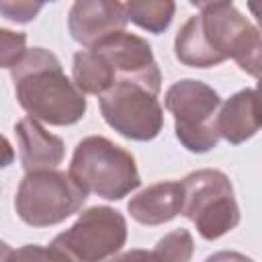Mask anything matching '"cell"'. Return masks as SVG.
I'll use <instances>...</instances> for the list:
<instances>
[{
	"instance_id": "6da1fadb",
	"label": "cell",
	"mask_w": 262,
	"mask_h": 262,
	"mask_svg": "<svg viewBox=\"0 0 262 262\" xmlns=\"http://www.w3.org/2000/svg\"><path fill=\"white\" fill-rule=\"evenodd\" d=\"M199 14L176 33V59L190 68H211L225 59H242L260 39V31L233 2H194Z\"/></svg>"
},
{
	"instance_id": "7a4b0ae2",
	"label": "cell",
	"mask_w": 262,
	"mask_h": 262,
	"mask_svg": "<svg viewBox=\"0 0 262 262\" xmlns=\"http://www.w3.org/2000/svg\"><path fill=\"white\" fill-rule=\"evenodd\" d=\"M10 74L18 104L39 123L63 127L84 117L86 96L63 74L59 59L51 51L43 47L27 49Z\"/></svg>"
},
{
	"instance_id": "3957f363",
	"label": "cell",
	"mask_w": 262,
	"mask_h": 262,
	"mask_svg": "<svg viewBox=\"0 0 262 262\" xmlns=\"http://www.w3.org/2000/svg\"><path fill=\"white\" fill-rule=\"evenodd\" d=\"M68 172L86 192L106 201H119L141 184L135 158L100 135H90L76 145Z\"/></svg>"
},
{
	"instance_id": "277c9868",
	"label": "cell",
	"mask_w": 262,
	"mask_h": 262,
	"mask_svg": "<svg viewBox=\"0 0 262 262\" xmlns=\"http://www.w3.org/2000/svg\"><path fill=\"white\" fill-rule=\"evenodd\" d=\"M86 190L70 172L41 170L27 172L14 196L18 217L33 227H49L78 213L86 201Z\"/></svg>"
},
{
	"instance_id": "5b68a950",
	"label": "cell",
	"mask_w": 262,
	"mask_h": 262,
	"mask_svg": "<svg viewBox=\"0 0 262 262\" xmlns=\"http://www.w3.org/2000/svg\"><path fill=\"white\" fill-rule=\"evenodd\" d=\"M164 106L174 117L178 141L194 154H205L219 143L217 113L221 106L219 94L201 80L174 82L164 96Z\"/></svg>"
},
{
	"instance_id": "8992f818",
	"label": "cell",
	"mask_w": 262,
	"mask_h": 262,
	"mask_svg": "<svg viewBox=\"0 0 262 262\" xmlns=\"http://www.w3.org/2000/svg\"><path fill=\"white\" fill-rule=\"evenodd\" d=\"M184 209L201 237L219 239L239 223V207L233 194V186L221 170L205 168L190 172L184 180Z\"/></svg>"
},
{
	"instance_id": "52a82bcc",
	"label": "cell",
	"mask_w": 262,
	"mask_h": 262,
	"mask_svg": "<svg viewBox=\"0 0 262 262\" xmlns=\"http://www.w3.org/2000/svg\"><path fill=\"white\" fill-rule=\"evenodd\" d=\"M160 88L135 80H119L100 102V113L108 127L133 141H149L158 137L164 125V113L158 102Z\"/></svg>"
},
{
	"instance_id": "ba28073f",
	"label": "cell",
	"mask_w": 262,
	"mask_h": 262,
	"mask_svg": "<svg viewBox=\"0 0 262 262\" xmlns=\"http://www.w3.org/2000/svg\"><path fill=\"white\" fill-rule=\"evenodd\" d=\"M127 239L125 217L111 207H90L63 233L55 235L53 248L72 262H102L115 256Z\"/></svg>"
},
{
	"instance_id": "9c48e42d",
	"label": "cell",
	"mask_w": 262,
	"mask_h": 262,
	"mask_svg": "<svg viewBox=\"0 0 262 262\" xmlns=\"http://www.w3.org/2000/svg\"><path fill=\"white\" fill-rule=\"evenodd\" d=\"M113 68L117 82L119 80H135L149 84L154 88H162V74L154 59L149 43L133 33L119 31L98 41L94 47Z\"/></svg>"
},
{
	"instance_id": "30bf717a",
	"label": "cell",
	"mask_w": 262,
	"mask_h": 262,
	"mask_svg": "<svg viewBox=\"0 0 262 262\" xmlns=\"http://www.w3.org/2000/svg\"><path fill=\"white\" fill-rule=\"evenodd\" d=\"M127 23L129 16L125 4L108 0H78L72 4L68 16L70 35L86 49L113 33L125 31Z\"/></svg>"
},
{
	"instance_id": "8fae6325",
	"label": "cell",
	"mask_w": 262,
	"mask_h": 262,
	"mask_svg": "<svg viewBox=\"0 0 262 262\" xmlns=\"http://www.w3.org/2000/svg\"><path fill=\"white\" fill-rule=\"evenodd\" d=\"M262 129V92L246 88L221 102L217 113V133L225 141L239 145Z\"/></svg>"
},
{
	"instance_id": "7c38bea8",
	"label": "cell",
	"mask_w": 262,
	"mask_h": 262,
	"mask_svg": "<svg viewBox=\"0 0 262 262\" xmlns=\"http://www.w3.org/2000/svg\"><path fill=\"white\" fill-rule=\"evenodd\" d=\"M16 131V139H18V156H20V164L27 172H41V170H55L63 156H66V147L63 141L45 131V127L33 119V117H25L16 123L14 127Z\"/></svg>"
},
{
	"instance_id": "4fadbf2b",
	"label": "cell",
	"mask_w": 262,
	"mask_h": 262,
	"mask_svg": "<svg viewBox=\"0 0 262 262\" xmlns=\"http://www.w3.org/2000/svg\"><path fill=\"white\" fill-rule=\"evenodd\" d=\"M184 209V186L182 180H166L151 184L137 192L127 211L141 225H160L172 221L176 215H182Z\"/></svg>"
},
{
	"instance_id": "5bb4252c",
	"label": "cell",
	"mask_w": 262,
	"mask_h": 262,
	"mask_svg": "<svg viewBox=\"0 0 262 262\" xmlns=\"http://www.w3.org/2000/svg\"><path fill=\"white\" fill-rule=\"evenodd\" d=\"M72 80L84 94H94L98 98L117 84L111 63L94 49H84L74 55Z\"/></svg>"
},
{
	"instance_id": "9a60e30c",
	"label": "cell",
	"mask_w": 262,
	"mask_h": 262,
	"mask_svg": "<svg viewBox=\"0 0 262 262\" xmlns=\"http://www.w3.org/2000/svg\"><path fill=\"white\" fill-rule=\"evenodd\" d=\"M127 8V16L131 23H135L137 27L149 31V33H162L168 29L172 16H174V10H176V4L170 2V0H158V2H127L125 4Z\"/></svg>"
},
{
	"instance_id": "2e32d148",
	"label": "cell",
	"mask_w": 262,
	"mask_h": 262,
	"mask_svg": "<svg viewBox=\"0 0 262 262\" xmlns=\"http://www.w3.org/2000/svg\"><path fill=\"white\" fill-rule=\"evenodd\" d=\"M154 254L158 262H190L194 254V239L188 229H174L156 244Z\"/></svg>"
},
{
	"instance_id": "e0dca14e",
	"label": "cell",
	"mask_w": 262,
	"mask_h": 262,
	"mask_svg": "<svg viewBox=\"0 0 262 262\" xmlns=\"http://www.w3.org/2000/svg\"><path fill=\"white\" fill-rule=\"evenodd\" d=\"M2 262H72L61 250L49 246H37V244H27L20 248H10L2 246Z\"/></svg>"
},
{
	"instance_id": "ac0fdd59",
	"label": "cell",
	"mask_w": 262,
	"mask_h": 262,
	"mask_svg": "<svg viewBox=\"0 0 262 262\" xmlns=\"http://www.w3.org/2000/svg\"><path fill=\"white\" fill-rule=\"evenodd\" d=\"M27 35L25 33H14L8 29H0V63L6 70H12L23 55L27 53Z\"/></svg>"
},
{
	"instance_id": "d6986e66",
	"label": "cell",
	"mask_w": 262,
	"mask_h": 262,
	"mask_svg": "<svg viewBox=\"0 0 262 262\" xmlns=\"http://www.w3.org/2000/svg\"><path fill=\"white\" fill-rule=\"evenodd\" d=\"M43 4L37 2H0V12L8 18V20H16V23H29L33 20L39 12H41Z\"/></svg>"
},
{
	"instance_id": "ffe728a7",
	"label": "cell",
	"mask_w": 262,
	"mask_h": 262,
	"mask_svg": "<svg viewBox=\"0 0 262 262\" xmlns=\"http://www.w3.org/2000/svg\"><path fill=\"white\" fill-rule=\"evenodd\" d=\"M237 66L248 76L258 78V82L262 80V33H260V39L256 41V45L242 59H237Z\"/></svg>"
},
{
	"instance_id": "44dd1931",
	"label": "cell",
	"mask_w": 262,
	"mask_h": 262,
	"mask_svg": "<svg viewBox=\"0 0 262 262\" xmlns=\"http://www.w3.org/2000/svg\"><path fill=\"white\" fill-rule=\"evenodd\" d=\"M106 262H158L154 250H141V248H133L121 254L111 256Z\"/></svg>"
},
{
	"instance_id": "7402d4cb",
	"label": "cell",
	"mask_w": 262,
	"mask_h": 262,
	"mask_svg": "<svg viewBox=\"0 0 262 262\" xmlns=\"http://www.w3.org/2000/svg\"><path fill=\"white\" fill-rule=\"evenodd\" d=\"M205 262H254V260L239 254V252H227L225 250V252H217V254L209 256Z\"/></svg>"
},
{
	"instance_id": "603a6c76",
	"label": "cell",
	"mask_w": 262,
	"mask_h": 262,
	"mask_svg": "<svg viewBox=\"0 0 262 262\" xmlns=\"http://www.w3.org/2000/svg\"><path fill=\"white\" fill-rule=\"evenodd\" d=\"M248 8H250V12L256 16V20H258V25H260V29H262V2H250Z\"/></svg>"
},
{
	"instance_id": "cb8c5ba5",
	"label": "cell",
	"mask_w": 262,
	"mask_h": 262,
	"mask_svg": "<svg viewBox=\"0 0 262 262\" xmlns=\"http://www.w3.org/2000/svg\"><path fill=\"white\" fill-rule=\"evenodd\" d=\"M256 88H258V90H260V92H262V80H260V82H258V86H256Z\"/></svg>"
}]
</instances>
